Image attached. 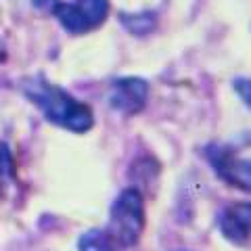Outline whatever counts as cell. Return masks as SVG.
<instances>
[{
  "instance_id": "6",
  "label": "cell",
  "mask_w": 251,
  "mask_h": 251,
  "mask_svg": "<svg viewBox=\"0 0 251 251\" xmlns=\"http://www.w3.org/2000/svg\"><path fill=\"white\" fill-rule=\"evenodd\" d=\"M218 228L232 245H247L251 241V201L226 205L218 216Z\"/></svg>"
},
{
  "instance_id": "5",
  "label": "cell",
  "mask_w": 251,
  "mask_h": 251,
  "mask_svg": "<svg viewBox=\"0 0 251 251\" xmlns=\"http://www.w3.org/2000/svg\"><path fill=\"white\" fill-rule=\"evenodd\" d=\"M149 100V84L143 77H120L109 88V105L115 111L134 115L143 111Z\"/></svg>"
},
{
  "instance_id": "10",
  "label": "cell",
  "mask_w": 251,
  "mask_h": 251,
  "mask_svg": "<svg viewBox=\"0 0 251 251\" xmlns=\"http://www.w3.org/2000/svg\"><path fill=\"white\" fill-rule=\"evenodd\" d=\"M34 2H36L38 6H44V4H46V6H50V9H52V4L57 2V0H34Z\"/></svg>"
},
{
  "instance_id": "8",
  "label": "cell",
  "mask_w": 251,
  "mask_h": 251,
  "mask_svg": "<svg viewBox=\"0 0 251 251\" xmlns=\"http://www.w3.org/2000/svg\"><path fill=\"white\" fill-rule=\"evenodd\" d=\"M15 178V161L13 155L6 145H0V197L4 195L6 186L11 184V180Z\"/></svg>"
},
{
  "instance_id": "2",
  "label": "cell",
  "mask_w": 251,
  "mask_h": 251,
  "mask_svg": "<svg viewBox=\"0 0 251 251\" xmlns=\"http://www.w3.org/2000/svg\"><path fill=\"white\" fill-rule=\"evenodd\" d=\"M115 241L117 249L134 247L145 230V201L136 188H126L113 201L109 224L105 228Z\"/></svg>"
},
{
  "instance_id": "1",
  "label": "cell",
  "mask_w": 251,
  "mask_h": 251,
  "mask_svg": "<svg viewBox=\"0 0 251 251\" xmlns=\"http://www.w3.org/2000/svg\"><path fill=\"white\" fill-rule=\"evenodd\" d=\"M23 92L44 113L46 120L61 126V128L82 134L94 126V115L88 105L80 103L69 92L59 88L57 84L46 82L44 77L23 80Z\"/></svg>"
},
{
  "instance_id": "7",
  "label": "cell",
  "mask_w": 251,
  "mask_h": 251,
  "mask_svg": "<svg viewBox=\"0 0 251 251\" xmlns=\"http://www.w3.org/2000/svg\"><path fill=\"white\" fill-rule=\"evenodd\" d=\"M80 251H117V245L105 228L103 230L94 228V230H88L86 234H82Z\"/></svg>"
},
{
  "instance_id": "3",
  "label": "cell",
  "mask_w": 251,
  "mask_h": 251,
  "mask_svg": "<svg viewBox=\"0 0 251 251\" xmlns=\"http://www.w3.org/2000/svg\"><path fill=\"white\" fill-rule=\"evenodd\" d=\"M50 11L69 34H88L105 23L109 15V0H57Z\"/></svg>"
},
{
  "instance_id": "4",
  "label": "cell",
  "mask_w": 251,
  "mask_h": 251,
  "mask_svg": "<svg viewBox=\"0 0 251 251\" xmlns=\"http://www.w3.org/2000/svg\"><path fill=\"white\" fill-rule=\"evenodd\" d=\"M205 157L220 180L251 193V155H245L241 149L230 145H209Z\"/></svg>"
},
{
  "instance_id": "9",
  "label": "cell",
  "mask_w": 251,
  "mask_h": 251,
  "mask_svg": "<svg viewBox=\"0 0 251 251\" xmlns=\"http://www.w3.org/2000/svg\"><path fill=\"white\" fill-rule=\"evenodd\" d=\"M234 90H237V94L241 97V100L245 103L249 109H251V80H245V77H239V80L232 82Z\"/></svg>"
}]
</instances>
